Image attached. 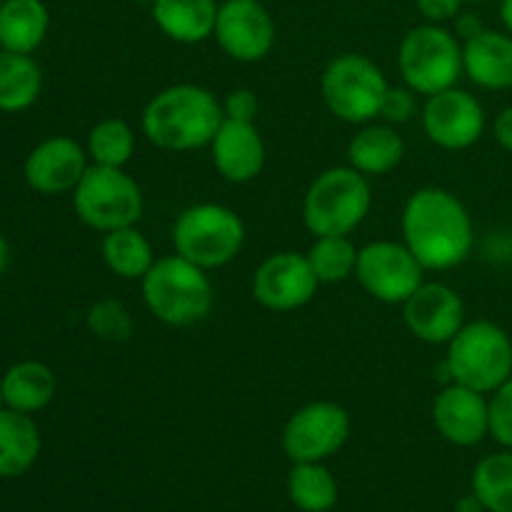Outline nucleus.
<instances>
[{"label": "nucleus", "instance_id": "obj_1", "mask_svg": "<svg viewBox=\"0 0 512 512\" xmlns=\"http://www.w3.org/2000/svg\"><path fill=\"white\" fill-rule=\"evenodd\" d=\"M403 243L425 270L443 273L463 265L475 245V225L468 208L445 188H420L405 200Z\"/></svg>", "mask_w": 512, "mask_h": 512}, {"label": "nucleus", "instance_id": "obj_2", "mask_svg": "<svg viewBox=\"0 0 512 512\" xmlns=\"http://www.w3.org/2000/svg\"><path fill=\"white\" fill-rule=\"evenodd\" d=\"M223 120L225 113L218 95L203 85L178 83L148 100L140 128L155 148L190 153L213 143Z\"/></svg>", "mask_w": 512, "mask_h": 512}, {"label": "nucleus", "instance_id": "obj_3", "mask_svg": "<svg viewBox=\"0 0 512 512\" xmlns=\"http://www.w3.org/2000/svg\"><path fill=\"white\" fill-rule=\"evenodd\" d=\"M143 300L150 313L170 328H190L203 323L215 305L213 280L208 270L183 255H163L140 280Z\"/></svg>", "mask_w": 512, "mask_h": 512}, {"label": "nucleus", "instance_id": "obj_4", "mask_svg": "<svg viewBox=\"0 0 512 512\" xmlns=\"http://www.w3.org/2000/svg\"><path fill=\"white\" fill-rule=\"evenodd\" d=\"M443 370L448 383L493 395L512 378V338L493 320H473L450 340Z\"/></svg>", "mask_w": 512, "mask_h": 512}, {"label": "nucleus", "instance_id": "obj_5", "mask_svg": "<svg viewBox=\"0 0 512 512\" xmlns=\"http://www.w3.org/2000/svg\"><path fill=\"white\" fill-rule=\"evenodd\" d=\"M373 208L368 175L353 165H335L315 175L303 198V223L315 238L350 235L365 223Z\"/></svg>", "mask_w": 512, "mask_h": 512}, {"label": "nucleus", "instance_id": "obj_6", "mask_svg": "<svg viewBox=\"0 0 512 512\" xmlns=\"http://www.w3.org/2000/svg\"><path fill=\"white\" fill-rule=\"evenodd\" d=\"M398 73L425 98L455 88L463 75V43L445 25H415L398 45Z\"/></svg>", "mask_w": 512, "mask_h": 512}, {"label": "nucleus", "instance_id": "obj_7", "mask_svg": "<svg viewBox=\"0 0 512 512\" xmlns=\"http://www.w3.org/2000/svg\"><path fill=\"white\" fill-rule=\"evenodd\" d=\"M245 245V223L233 208L198 203L185 208L173 225V248L203 270L225 268Z\"/></svg>", "mask_w": 512, "mask_h": 512}, {"label": "nucleus", "instance_id": "obj_8", "mask_svg": "<svg viewBox=\"0 0 512 512\" xmlns=\"http://www.w3.org/2000/svg\"><path fill=\"white\" fill-rule=\"evenodd\" d=\"M390 83L380 65L363 53H343L328 63L320 78L325 108L348 125H368L380 118Z\"/></svg>", "mask_w": 512, "mask_h": 512}, {"label": "nucleus", "instance_id": "obj_9", "mask_svg": "<svg viewBox=\"0 0 512 512\" xmlns=\"http://www.w3.org/2000/svg\"><path fill=\"white\" fill-rule=\"evenodd\" d=\"M73 208L88 228L105 235L110 230L138 225L145 200L138 180L125 173V168L90 163L73 190Z\"/></svg>", "mask_w": 512, "mask_h": 512}, {"label": "nucleus", "instance_id": "obj_10", "mask_svg": "<svg viewBox=\"0 0 512 512\" xmlns=\"http://www.w3.org/2000/svg\"><path fill=\"white\" fill-rule=\"evenodd\" d=\"M425 273L408 245L398 240H373L358 250L355 278L370 298L385 305H403L425 283Z\"/></svg>", "mask_w": 512, "mask_h": 512}, {"label": "nucleus", "instance_id": "obj_11", "mask_svg": "<svg viewBox=\"0 0 512 512\" xmlns=\"http://www.w3.org/2000/svg\"><path fill=\"white\" fill-rule=\"evenodd\" d=\"M350 413L333 400H315L288 418L283 428V450L293 463H323L348 443Z\"/></svg>", "mask_w": 512, "mask_h": 512}, {"label": "nucleus", "instance_id": "obj_12", "mask_svg": "<svg viewBox=\"0 0 512 512\" xmlns=\"http://www.w3.org/2000/svg\"><path fill=\"white\" fill-rule=\"evenodd\" d=\"M213 38L238 63H260L275 48L278 28L263 0H223Z\"/></svg>", "mask_w": 512, "mask_h": 512}, {"label": "nucleus", "instance_id": "obj_13", "mask_svg": "<svg viewBox=\"0 0 512 512\" xmlns=\"http://www.w3.org/2000/svg\"><path fill=\"white\" fill-rule=\"evenodd\" d=\"M320 280L315 278L308 255L283 250L273 253L255 268L253 298L273 313H293L305 308L318 293Z\"/></svg>", "mask_w": 512, "mask_h": 512}, {"label": "nucleus", "instance_id": "obj_14", "mask_svg": "<svg viewBox=\"0 0 512 512\" xmlns=\"http://www.w3.org/2000/svg\"><path fill=\"white\" fill-rule=\"evenodd\" d=\"M423 130L433 145L443 150H468L483 138L485 110L468 90L455 88L425 98Z\"/></svg>", "mask_w": 512, "mask_h": 512}, {"label": "nucleus", "instance_id": "obj_15", "mask_svg": "<svg viewBox=\"0 0 512 512\" xmlns=\"http://www.w3.org/2000/svg\"><path fill=\"white\" fill-rule=\"evenodd\" d=\"M403 320L420 343L448 345L465 325V303L448 283L425 280L403 303Z\"/></svg>", "mask_w": 512, "mask_h": 512}, {"label": "nucleus", "instance_id": "obj_16", "mask_svg": "<svg viewBox=\"0 0 512 512\" xmlns=\"http://www.w3.org/2000/svg\"><path fill=\"white\" fill-rule=\"evenodd\" d=\"M88 168V150L68 135H55L30 150L23 173L35 193L60 195L73 193Z\"/></svg>", "mask_w": 512, "mask_h": 512}, {"label": "nucleus", "instance_id": "obj_17", "mask_svg": "<svg viewBox=\"0 0 512 512\" xmlns=\"http://www.w3.org/2000/svg\"><path fill=\"white\" fill-rule=\"evenodd\" d=\"M433 423L448 443L473 448L490 435V398L458 383H445L435 395Z\"/></svg>", "mask_w": 512, "mask_h": 512}, {"label": "nucleus", "instance_id": "obj_18", "mask_svg": "<svg viewBox=\"0 0 512 512\" xmlns=\"http://www.w3.org/2000/svg\"><path fill=\"white\" fill-rule=\"evenodd\" d=\"M208 148L220 178L235 185L253 183L263 173L268 158L258 125L240 123V120L225 118Z\"/></svg>", "mask_w": 512, "mask_h": 512}, {"label": "nucleus", "instance_id": "obj_19", "mask_svg": "<svg viewBox=\"0 0 512 512\" xmlns=\"http://www.w3.org/2000/svg\"><path fill=\"white\" fill-rule=\"evenodd\" d=\"M463 73L483 90L512 88V35L488 30L463 43Z\"/></svg>", "mask_w": 512, "mask_h": 512}, {"label": "nucleus", "instance_id": "obj_20", "mask_svg": "<svg viewBox=\"0 0 512 512\" xmlns=\"http://www.w3.org/2000/svg\"><path fill=\"white\" fill-rule=\"evenodd\" d=\"M218 0H153L150 13L165 38L180 45H198L213 38Z\"/></svg>", "mask_w": 512, "mask_h": 512}, {"label": "nucleus", "instance_id": "obj_21", "mask_svg": "<svg viewBox=\"0 0 512 512\" xmlns=\"http://www.w3.org/2000/svg\"><path fill=\"white\" fill-rule=\"evenodd\" d=\"M405 143L393 125L368 123L353 135L348 143V165H353L358 173L375 178V175H388L390 170L403 163Z\"/></svg>", "mask_w": 512, "mask_h": 512}, {"label": "nucleus", "instance_id": "obj_22", "mask_svg": "<svg viewBox=\"0 0 512 512\" xmlns=\"http://www.w3.org/2000/svg\"><path fill=\"white\" fill-rule=\"evenodd\" d=\"M50 28V13L43 0H5L0 5V48L33 55Z\"/></svg>", "mask_w": 512, "mask_h": 512}, {"label": "nucleus", "instance_id": "obj_23", "mask_svg": "<svg viewBox=\"0 0 512 512\" xmlns=\"http://www.w3.org/2000/svg\"><path fill=\"white\" fill-rule=\"evenodd\" d=\"M0 388H3L5 405L10 410L33 415L38 410L48 408L50 400L55 398V390H58V380H55V373L45 363L23 360V363H15L3 375Z\"/></svg>", "mask_w": 512, "mask_h": 512}, {"label": "nucleus", "instance_id": "obj_24", "mask_svg": "<svg viewBox=\"0 0 512 512\" xmlns=\"http://www.w3.org/2000/svg\"><path fill=\"white\" fill-rule=\"evenodd\" d=\"M40 455V433L28 413L5 408L0 413V478L28 473Z\"/></svg>", "mask_w": 512, "mask_h": 512}, {"label": "nucleus", "instance_id": "obj_25", "mask_svg": "<svg viewBox=\"0 0 512 512\" xmlns=\"http://www.w3.org/2000/svg\"><path fill=\"white\" fill-rule=\"evenodd\" d=\"M100 255H103L105 268L123 280H143L158 260L153 245L140 233L138 225L105 233L103 243H100Z\"/></svg>", "mask_w": 512, "mask_h": 512}, {"label": "nucleus", "instance_id": "obj_26", "mask_svg": "<svg viewBox=\"0 0 512 512\" xmlns=\"http://www.w3.org/2000/svg\"><path fill=\"white\" fill-rule=\"evenodd\" d=\"M43 90V75L30 55L0 53V110L20 113L28 110Z\"/></svg>", "mask_w": 512, "mask_h": 512}, {"label": "nucleus", "instance_id": "obj_27", "mask_svg": "<svg viewBox=\"0 0 512 512\" xmlns=\"http://www.w3.org/2000/svg\"><path fill=\"white\" fill-rule=\"evenodd\" d=\"M290 503L303 512H328L338 503V480L323 463H293L288 475Z\"/></svg>", "mask_w": 512, "mask_h": 512}, {"label": "nucleus", "instance_id": "obj_28", "mask_svg": "<svg viewBox=\"0 0 512 512\" xmlns=\"http://www.w3.org/2000/svg\"><path fill=\"white\" fill-rule=\"evenodd\" d=\"M358 250L360 248H355L350 235H323V238H315L305 255H308V263L320 285H335L355 278Z\"/></svg>", "mask_w": 512, "mask_h": 512}, {"label": "nucleus", "instance_id": "obj_29", "mask_svg": "<svg viewBox=\"0 0 512 512\" xmlns=\"http://www.w3.org/2000/svg\"><path fill=\"white\" fill-rule=\"evenodd\" d=\"M88 158L93 165L125 168L135 155V130L120 118H105L88 135Z\"/></svg>", "mask_w": 512, "mask_h": 512}, {"label": "nucleus", "instance_id": "obj_30", "mask_svg": "<svg viewBox=\"0 0 512 512\" xmlns=\"http://www.w3.org/2000/svg\"><path fill=\"white\" fill-rule=\"evenodd\" d=\"M473 493L488 512H512V450L480 460L473 473Z\"/></svg>", "mask_w": 512, "mask_h": 512}, {"label": "nucleus", "instance_id": "obj_31", "mask_svg": "<svg viewBox=\"0 0 512 512\" xmlns=\"http://www.w3.org/2000/svg\"><path fill=\"white\" fill-rule=\"evenodd\" d=\"M85 325L90 333L105 343H128L135 333V320L120 300L103 298L88 310Z\"/></svg>", "mask_w": 512, "mask_h": 512}, {"label": "nucleus", "instance_id": "obj_32", "mask_svg": "<svg viewBox=\"0 0 512 512\" xmlns=\"http://www.w3.org/2000/svg\"><path fill=\"white\" fill-rule=\"evenodd\" d=\"M490 435L512 450V378L490 395Z\"/></svg>", "mask_w": 512, "mask_h": 512}, {"label": "nucleus", "instance_id": "obj_33", "mask_svg": "<svg viewBox=\"0 0 512 512\" xmlns=\"http://www.w3.org/2000/svg\"><path fill=\"white\" fill-rule=\"evenodd\" d=\"M415 90H410L408 85H390L388 93H385L383 105H380V118L385 120L388 125H403L408 123L410 118L418 110V100H415Z\"/></svg>", "mask_w": 512, "mask_h": 512}, {"label": "nucleus", "instance_id": "obj_34", "mask_svg": "<svg viewBox=\"0 0 512 512\" xmlns=\"http://www.w3.org/2000/svg\"><path fill=\"white\" fill-rule=\"evenodd\" d=\"M223 103V113L228 120H240V123H255L258 118V95L253 93L250 88H235L225 95Z\"/></svg>", "mask_w": 512, "mask_h": 512}, {"label": "nucleus", "instance_id": "obj_35", "mask_svg": "<svg viewBox=\"0 0 512 512\" xmlns=\"http://www.w3.org/2000/svg\"><path fill=\"white\" fill-rule=\"evenodd\" d=\"M463 3L465 0H415V8L425 23L445 25L463 13Z\"/></svg>", "mask_w": 512, "mask_h": 512}, {"label": "nucleus", "instance_id": "obj_36", "mask_svg": "<svg viewBox=\"0 0 512 512\" xmlns=\"http://www.w3.org/2000/svg\"><path fill=\"white\" fill-rule=\"evenodd\" d=\"M493 135H495V143H498L500 148L512 153V105H508V108H503L498 113V118H495L493 123Z\"/></svg>", "mask_w": 512, "mask_h": 512}, {"label": "nucleus", "instance_id": "obj_37", "mask_svg": "<svg viewBox=\"0 0 512 512\" xmlns=\"http://www.w3.org/2000/svg\"><path fill=\"white\" fill-rule=\"evenodd\" d=\"M453 23H455V30H453V33L458 35V38L463 40V43H465V40L475 38V35L483 33V30H485V28H483V23H480L478 15H473V13H460L458 18L453 20Z\"/></svg>", "mask_w": 512, "mask_h": 512}, {"label": "nucleus", "instance_id": "obj_38", "mask_svg": "<svg viewBox=\"0 0 512 512\" xmlns=\"http://www.w3.org/2000/svg\"><path fill=\"white\" fill-rule=\"evenodd\" d=\"M455 512H488L485 510V505L480 503V498L475 493L465 495V498H460L458 508H455Z\"/></svg>", "mask_w": 512, "mask_h": 512}, {"label": "nucleus", "instance_id": "obj_39", "mask_svg": "<svg viewBox=\"0 0 512 512\" xmlns=\"http://www.w3.org/2000/svg\"><path fill=\"white\" fill-rule=\"evenodd\" d=\"M500 20H503L505 30L512 35V0H500Z\"/></svg>", "mask_w": 512, "mask_h": 512}, {"label": "nucleus", "instance_id": "obj_40", "mask_svg": "<svg viewBox=\"0 0 512 512\" xmlns=\"http://www.w3.org/2000/svg\"><path fill=\"white\" fill-rule=\"evenodd\" d=\"M8 263H10V248H8V240L0 235V275L8 270Z\"/></svg>", "mask_w": 512, "mask_h": 512}, {"label": "nucleus", "instance_id": "obj_41", "mask_svg": "<svg viewBox=\"0 0 512 512\" xmlns=\"http://www.w3.org/2000/svg\"><path fill=\"white\" fill-rule=\"evenodd\" d=\"M5 408H8V405H5V395H3V388H0V413H3Z\"/></svg>", "mask_w": 512, "mask_h": 512}, {"label": "nucleus", "instance_id": "obj_42", "mask_svg": "<svg viewBox=\"0 0 512 512\" xmlns=\"http://www.w3.org/2000/svg\"><path fill=\"white\" fill-rule=\"evenodd\" d=\"M465 3H493V0H465Z\"/></svg>", "mask_w": 512, "mask_h": 512}, {"label": "nucleus", "instance_id": "obj_43", "mask_svg": "<svg viewBox=\"0 0 512 512\" xmlns=\"http://www.w3.org/2000/svg\"><path fill=\"white\" fill-rule=\"evenodd\" d=\"M133 3H153V0H133Z\"/></svg>", "mask_w": 512, "mask_h": 512}]
</instances>
